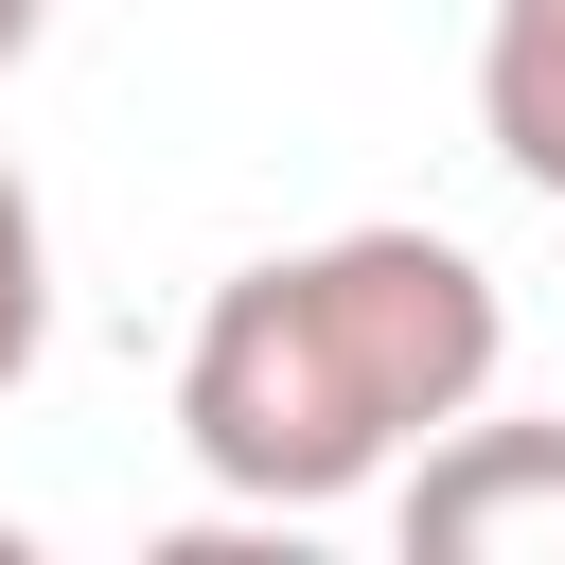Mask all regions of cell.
I'll return each instance as SVG.
<instances>
[{
    "instance_id": "6da1fadb",
    "label": "cell",
    "mask_w": 565,
    "mask_h": 565,
    "mask_svg": "<svg viewBox=\"0 0 565 565\" xmlns=\"http://www.w3.org/2000/svg\"><path fill=\"white\" fill-rule=\"evenodd\" d=\"M512 318L494 265L441 230H318L282 265H230L194 300L177 353V459L247 512H335L371 477H406L477 388H494Z\"/></svg>"
},
{
    "instance_id": "7a4b0ae2",
    "label": "cell",
    "mask_w": 565,
    "mask_h": 565,
    "mask_svg": "<svg viewBox=\"0 0 565 565\" xmlns=\"http://www.w3.org/2000/svg\"><path fill=\"white\" fill-rule=\"evenodd\" d=\"M406 547L424 565H565V424H441L406 459Z\"/></svg>"
},
{
    "instance_id": "3957f363",
    "label": "cell",
    "mask_w": 565,
    "mask_h": 565,
    "mask_svg": "<svg viewBox=\"0 0 565 565\" xmlns=\"http://www.w3.org/2000/svg\"><path fill=\"white\" fill-rule=\"evenodd\" d=\"M477 141L565 212V0H494L477 18Z\"/></svg>"
},
{
    "instance_id": "277c9868",
    "label": "cell",
    "mask_w": 565,
    "mask_h": 565,
    "mask_svg": "<svg viewBox=\"0 0 565 565\" xmlns=\"http://www.w3.org/2000/svg\"><path fill=\"white\" fill-rule=\"evenodd\" d=\"M53 353V230H35V177L0 159V388Z\"/></svg>"
},
{
    "instance_id": "5b68a950",
    "label": "cell",
    "mask_w": 565,
    "mask_h": 565,
    "mask_svg": "<svg viewBox=\"0 0 565 565\" xmlns=\"http://www.w3.org/2000/svg\"><path fill=\"white\" fill-rule=\"evenodd\" d=\"M35 35H53V0H0V71H18V53H35Z\"/></svg>"
},
{
    "instance_id": "8992f818",
    "label": "cell",
    "mask_w": 565,
    "mask_h": 565,
    "mask_svg": "<svg viewBox=\"0 0 565 565\" xmlns=\"http://www.w3.org/2000/svg\"><path fill=\"white\" fill-rule=\"evenodd\" d=\"M0 565H18V530H0Z\"/></svg>"
}]
</instances>
